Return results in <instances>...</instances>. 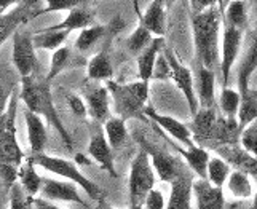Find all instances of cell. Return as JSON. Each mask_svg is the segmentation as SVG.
Here are the masks:
<instances>
[{
	"mask_svg": "<svg viewBox=\"0 0 257 209\" xmlns=\"http://www.w3.org/2000/svg\"><path fill=\"white\" fill-rule=\"evenodd\" d=\"M222 7L214 5L208 10L192 15V31L197 64L214 71L219 66V29L222 24Z\"/></svg>",
	"mask_w": 257,
	"mask_h": 209,
	"instance_id": "obj_1",
	"label": "cell"
},
{
	"mask_svg": "<svg viewBox=\"0 0 257 209\" xmlns=\"http://www.w3.org/2000/svg\"><path fill=\"white\" fill-rule=\"evenodd\" d=\"M20 99L26 106V109L31 110L32 114L45 118L51 126L56 128V131L61 134V139L66 142L67 149L72 150V137L64 128L63 121H61L55 102H53V96L50 90V82L47 78H40L37 75L24 77L21 78V91H20Z\"/></svg>",
	"mask_w": 257,
	"mask_h": 209,
	"instance_id": "obj_2",
	"label": "cell"
},
{
	"mask_svg": "<svg viewBox=\"0 0 257 209\" xmlns=\"http://www.w3.org/2000/svg\"><path fill=\"white\" fill-rule=\"evenodd\" d=\"M105 88L113 102V110L121 120H130L144 114L146 104L149 99V83L146 82H131L118 83L115 80L105 82Z\"/></svg>",
	"mask_w": 257,
	"mask_h": 209,
	"instance_id": "obj_3",
	"label": "cell"
},
{
	"mask_svg": "<svg viewBox=\"0 0 257 209\" xmlns=\"http://www.w3.org/2000/svg\"><path fill=\"white\" fill-rule=\"evenodd\" d=\"M29 158L32 160V163L35 164L37 168H42L48 172L56 174V176L63 177L72 184L82 187L86 195L90 196L94 201H101L102 196H104V191L102 188L94 184L91 179H88L85 174L78 169L77 163L75 161H69L66 158H59V156H51L47 153H39V155H31Z\"/></svg>",
	"mask_w": 257,
	"mask_h": 209,
	"instance_id": "obj_4",
	"label": "cell"
},
{
	"mask_svg": "<svg viewBox=\"0 0 257 209\" xmlns=\"http://www.w3.org/2000/svg\"><path fill=\"white\" fill-rule=\"evenodd\" d=\"M18 99L20 94L13 91L5 114L0 117V163L13 164L20 168L26 160L16 134V114H18Z\"/></svg>",
	"mask_w": 257,
	"mask_h": 209,
	"instance_id": "obj_5",
	"label": "cell"
},
{
	"mask_svg": "<svg viewBox=\"0 0 257 209\" xmlns=\"http://www.w3.org/2000/svg\"><path fill=\"white\" fill-rule=\"evenodd\" d=\"M152 188H155V171L152 168V163H150L149 153L144 149H141L135 160L131 161L130 168V204H143Z\"/></svg>",
	"mask_w": 257,
	"mask_h": 209,
	"instance_id": "obj_6",
	"label": "cell"
},
{
	"mask_svg": "<svg viewBox=\"0 0 257 209\" xmlns=\"http://www.w3.org/2000/svg\"><path fill=\"white\" fill-rule=\"evenodd\" d=\"M13 51H12V58H13V64L16 67L18 74L21 78L24 77H31L37 71V56H35V47L32 42V34L24 32L18 29L13 34Z\"/></svg>",
	"mask_w": 257,
	"mask_h": 209,
	"instance_id": "obj_7",
	"label": "cell"
},
{
	"mask_svg": "<svg viewBox=\"0 0 257 209\" xmlns=\"http://www.w3.org/2000/svg\"><path fill=\"white\" fill-rule=\"evenodd\" d=\"M165 56L168 59L171 67V80L176 83V86L182 91L185 101L189 104L190 114L192 117L198 112V101H197V94H195V80H193V74L189 67H185L179 59L176 58V55L170 48H165Z\"/></svg>",
	"mask_w": 257,
	"mask_h": 209,
	"instance_id": "obj_8",
	"label": "cell"
},
{
	"mask_svg": "<svg viewBox=\"0 0 257 209\" xmlns=\"http://www.w3.org/2000/svg\"><path fill=\"white\" fill-rule=\"evenodd\" d=\"M241 42H243V31L235 29L232 26L224 23L222 47H220V61H219V69H220V74H222L224 86L228 85L232 67L238 58V53H240Z\"/></svg>",
	"mask_w": 257,
	"mask_h": 209,
	"instance_id": "obj_9",
	"label": "cell"
},
{
	"mask_svg": "<svg viewBox=\"0 0 257 209\" xmlns=\"http://www.w3.org/2000/svg\"><path fill=\"white\" fill-rule=\"evenodd\" d=\"M216 153L225 163H228L230 168H235V171H241L252 177L257 182V158L251 153H247L240 144L233 145H219L216 147Z\"/></svg>",
	"mask_w": 257,
	"mask_h": 209,
	"instance_id": "obj_10",
	"label": "cell"
},
{
	"mask_svg": "<svg viewBox=\"0 0 257 209\" xmlns=\"http://www.w3.org/2000/svg\"><path fill=\"white\" fill-rule=\"evenodd\" d=\"M40 198H45L48 201H66V203H77L86 206L85 199L78 193V188L72 182L56 180L50 177H42V188Z\"/></svg>",
	"mask_w": 257,
	"mask_h": 209,
	"instance_id": "obj_11",
	"label": "cell"
},
{
	"mask_svg": "<svg viewBox=\"0 0 257 209\" xmlns=\"http://www.w3.org/2000/svg\"><path fill=\"white\" fill-rule=\"evenodd\" d=\"M143 149L149 153V158H150V163H152L154 171L158 174V177H160L163 182L171 184V182L177 177V174L184 169L181 166V163L177 161L173 155L157 149L155 145L143 142Z\"/></svg>",
	"mask_w": 257,
	"mask_h": 209,
	"instance_id": "obj_12",
	"label": "cell"
},
{
	"mask_svg": "<svg viewBox=\"0 0 257 209\" xmlns=\"http://www.w3.org/2000/svg\"><path fill=\"white\" fill-rule=\"evenodd\" d=\"M217 123V114L216 109H198L197 114L193 115V121L190 125V133L193 142L203 147V145H212V139H214Z\"/></svg>",
	"mask_w": 257,
	"mask_h": 209,
	"instance_id": "obj_13",
	"label": "cell"
},
{
	"mask_svg": "<svg viewBox=\"0 0 257 209\" xmlns=\"http://www.w3.org/2000/svg\"><path fill=\"white\" fill-rule=\"evenodd\" d=\"M144 115L147 118H150L154 121L155 125H158L162 129L170 134L173 139H176L177 142H181L185 147H192L195 145L193 139H192V133L187 125L181 123L179 120H176L170 115H163V114H158L157 110H154L152 107H146L144 109Z\"/></svg>",
	"mask_w": 257,
	"mask_h": 209,
	"instance_id": "obj_14",
	"label": "cell"
},
{
	"mask_svg": "<svg viewBox=\"0 0 257 209\" xmlns=\"http://www.w3.org/2000/svg\"><path fill=\"white\" fill-rule=\"evenodd\" d=\"M88 155H90L110 177H113V179L118 177L117 171H115L112 147L109 145L107 139H105V134H104V131H101V129L91 134L90 144H88Z\"/></svg>",
	"mask_w": 257,
	"mask_h": 209,
	"instance_id": "obj_15",
	"label": "cell"
},
{
	"mask_svg": "<svg viewBox=\"0 0 257 209\" xmlns=\"http://www.w3.org/2000/svg\"><path fill=\"white\" fill-rule=\"evenodd\" d=\"M193 179L189 171H181L171 182V193L165 209H190L193 196Z\"/></svg>",
	"mask_w": 257,
	"mask_h": 209,
	"instance_id": "obj_16",
	"label": "cell"
},
{
	"mask_svg": "<svg viewBox=\"0 0 257 209\" xmlns=\"http://www.w3.org/2000/svg\"><path fill=\"white\" fill-rule=\"evenodd\" d=\"M193 196L197 209H225V196L222 187L212 185L208 179L193 180Z\"/></svg>",
	"mask_w": 257,
	"mask_h": 209,
	"instance_id": "obj_17",
	"label": "cell"
},
{
	"mask_svg": "<svg viewBox=\"0 0 257 209\" xmlns=\"http://www.w3.org/2000/svg\"><path fill=\"white\" fill-rule=\"evenodd\" d=\"M195 80V94H197L198 107L200 109H212L216 104V74L214 71L197 64V74L193 77Z\"/></svg>",
	"mask_w": 257,
	"mask_h": 209,
	"instance_id": "obj_18",
	"label": "cell"
},
{
	"mask_svg": "<svg viewBox=\"0 0 257 209\" xmlns=\"http://www.w3.org/2000/svg\"><path fill=\"white\" fill-rule=\"evenodd\" d=\"M24 120H26V128H28L31 155L45 153V147L48 142V133H47L45 121H43L42 117L32 114V112L28 109H24Z\"/></svg>",
	"mask_w": 257,
	"mask_h": 209,
	"instance_id": "obj_19",
	"label": "cell"
},
{
	"mask_svg": "<svg viewBox=\"0 0 257 209\" xmlns=\"http://www.w3.org/2000/svg\"><path fill=\"white\" fill-rule=\"evenodd\" d=\"M85 101H86V114L90 115L94 121H104L109 118V102L110 94L105 86H94L85 91Z\"/></svg>",
	"mask_w": 257,
	"mask_h": 209,
	"instance_id": "obj_20",
	"label": "cell"
},
{
	"mask_svg": "<svg viewBox=\"0 0 257 209\" xmlns=\"http://www.w3.org/2000/svg\"><path fill=\"white\" fill-rule=\"evenodd\" d=\"M257 69V29L251 34L249 45L238 67V93L246 94L249 91V80Z\"/></svg>",
	"mask_w": 257,
	"mask_h": 209,
	"instance_id": "obj_21",
	"label": "cell"
},
{
	"mask_svg": "<svg viewBox=\"0 0 257 209\" xmlns=\"http://www.w3.org/2000/svg\"><path fill=\"white\" fill-rule=\"evenodd\" d=\"M139 24L146 28L152 36L155 37H165L166 32V7L158 2V0H152L144 15L139 16Z\"/></svg>",
	"mask_w": 257,
	"mask_h": 209,
	"instance_id": "obj_22",
	"label": "cell"
},
{
	"mask_svg": "<svg viewBox=\"0 0 257 209\" xmlns=\"http://www.w3.org/2000/svg\"><path fill=\"white\" fill-rule=\"evenodd\" d=\"M163 48H165V39L155 37L152 42H150V45L138 55V75H139L141 82L149 83L152 80L157 58Z\"/></svg>",
	"mask_w": 257,
	"mask_h": 209,
	"instance_id": "obj_23",
	"label": "cell"
},
{
	"mask_svg": "<svg viewBox=\"0 0 257 209\" xmlns=\"http://www.w3.org/2000/svg\"><path fill=\"white\" fill-rule=\"evenodd\" d=\"M174 150L177 153L182 155V158L187 163V166L197 174L198 179H206V168H208V161H209V153L205 147H200V145H192V147H181L177 144H173Z\"/></svg>",
	"mask_w": 257,
	"mask_h": 209,
	"instance_id": "obj_24",
	"label": "cell"
},
{
	"mask_svg": "<svg viewBox=\"0 0 257 209\" xmlns=\"http://www.w3.org/2000/svg\"><path fill=\"white\" fill-rule=\"evenodd\" d=\"M35 164L29 156H26V160L18 169V184L21 185V188L28 193L29 196H39L40 188H42V176L35 171Z\"/></svg>",
	"mask_w": 257,
	"mask_h": 209,
	"instance_id": "obj_25",
	"label": "cell"
},
{
	"mask_svg": "<svg viewBox=\"0 0 257 209\" xmlns=\"http://www.w3.org/2000/svg\"><path fill=\"white\" fill-rule=\"evenodd\" d=\"M91 26H93V15L90 12H86L85 8L78 7V8H74V10H70L63 21L55 26H50L48 29L72 32V31H78V29L83 31L86 28H91Z\"/></svg>",
	"mask_w": 257,
	"mask_h": 209,
	"instance_id": "obj_26",
	"label": "cell"
},
{
	"mask_svg": "<svg viewBox=\"0 0 257 209\" xmlns=\"http://www.w3.org/2000/svg\"><path fill=\"white\" fill-rule=\"evenodd\" d=\"M67 31H51V29H42L39 32L32 34V42L35 50H50L56 51L58 48L64 47V42L69 37Z\"/></svg>",
	"mask_w": 257,
	"mask_h": 209,
	"instance_id": "obj_27",
	"label": "cell"
},
{
	"mask_svg": "<svg viewBox=\"0 0 257 209\" xmlns=\"http://www.w3.org/2000/svg\"><path fill=\"white\" fill-rule=\"evenodd\" d=\"M227 188L236 199H247L254 196V187L251 177L241 171H232L227 179Z\"/></svg>",
	"mask_w": 257,
	"mask_h": 209,
	"instance_id": "obj_28",
	"label": "cell"
},
{
	"mask_svg": "<svg viewBox=\"0 0 257 209\" xmlns=\"http://www.w3.org/2000/svg\"><path fill=\"white\" fill-rule=\"evenodd\" d=\"M104 134L107 139L109 145L113 149H118L123 145V142L128 137V129H126V121L121 120L120 117H109L104 123Z\"/></svg>",
	"mask_w": 257,
	"mask_h": 209,
	"instance_id": "obj_29",
	"label": "cell"
},
{
	"mask_svg": "<svg viewBox=\"0 0 257 209\" xmlns=\"http://www.w3.org/2000/svg\"><path fill=\"white\" fill-rule=\"evenodd\" d=\"M113 75L112 61L105 53H99L88 63V78L96 82H107Z\"/></svg>",
	"mask_w": 257,
	"mask_h": 209,
	"instance_id": "obj_30",
	"label": "cell"
},
{
	"mask_svg": "<svg viewBox=\"0 0 257 209\" xmlns=\"http://www.w3.org/2000/svg\"><path fill=\"white\" fill-rule=\"evenodd\" d=\"M222 20L225 24L235 29L244 31L247 26V10L244 0H230L225 12H222Z\"/></svg>",
	"mask_w": 257,
	"mask_h": 209,
	"instance_id": "obj_31",
	"label": "cell"
},
{
	"mask_svg": "<svg viewBox=\"0 0 257 209\" xmlns=\"http://www.w3.org/2000/svg\"><path fill=\"white\" fill-rule=\"evenodd\" d=\"M240 107H238L236 121L240 129L246 128L254 120H257V93L247 91L246 94H240Z\"/></svg>",
	"mask_w": 257,
	"mask_h": 209,
	"instance_id": "obj_32",
	"label": "cell"
},
{
	"mask_svg": "<svg viewBox=\"0 0 257 209\" xmlns=\"http://www.w3.org/2000/svg\"><path fill=\"white\" fill-rule=\"evenodd\" d=\"M232 172V168L228 166L220 156H211L206 168V179L216 187H224L225 182Z\"/></svg>",
	"mask_w": 257,
	"mask_h": 209,
	"instance_id": "obj_33",
	"label": "cell"
},
{
	"mask_svg": "<svg viewBox=\"0 0 257 209\" xmlns=\"http://www.w3.org/2000/svg\"><path fill=\"white\" fill-rule=\"evenodd\" d=\"M240 101H241L240 93L236 90L228 88V86H224L222 91H220V96H219V106H220V110H222L225 118H236Z\"/></svg>",
	"mask_w": 257,
	"mask_h": 209,
	"instance_id": "obj_34",
	"label": "cell"
},
{
	"mask_svg": "<svg viewBox=\"0 0 257 209\" xmlns=\"http://www.w3.org/2000/svg\"><path fill=\"white\" fill-rule=\"evenodd\" d=\"M105 34L104 26H91V28H86L80 32V36L75 40V48L78 51H88L97 40H101Z\"/></svg>",
	"mask_w": 257,
	"mask_h": 209,
	"instance_id": "obj_35",
	"label": "cell"
},
{
	"mask_svg": "<svg viewBox=\"0 0 257 209\" xmlns=\"http://www.w3.org/2000/svg\"><path fill=\"white\" fill-rule=\"evenodd\" d=\"M152 40H154L152 34L139 24L138 28L135 29V32H133L131 36L128 37L126 47H128V50L131 51L133 55H139L141 51H144L150 45V42H152Z\"/></svg>",
	"mask_w": 257,
	"mask_h": 209,
	"instance_id": "obj_36",
	"label": "cell"
},
{
	"mask_svg": "<svg viewBox=\"0 0 257 209\" xmlns=\"http://www.w3.org/2000/svg\"><path fill=\"white\" fill-rule=\"evenodd\" d=\"M69 61H70V50L67 47L58 48L51 56V64L48 69V74L45 77L47 80L51 82L56 75H59L63 71H66L67 66H69Z\"/></svg>",
	"mask_w": 257,
	"mask_h": 209,
	"instance_id": "obj_37",
	"label": "cell"
},
{
	"mask_svg": "<svg viewBox=\"0 0 257 209\" xmlns=\"http://www.w3.org/2000/svg\"><path fill=\"white\" fill-rule=\"evenodd\" d=\"M8 203H10V209H35L34 196L26 193L18 182L8 191Z\"/></svg>",
	"mask_w": 257,
	"mask_h": 209,
	"instance_id": "obj_38",
	"label": "cell"
},
{
	"mask_svg": "<svg viewBox=\"0 0 257 209\" xmlns=\"http://www.w3.org/2000/svg\"><path fill=\"white\" fill-rule=\"evenodd\" d=\"M240 145L247 153H251L254 158H257V120H254L252 123L241 129Z\"/></svg>",
	"mask_w": 257,
	"mask_h": 209,
	"instance_id": "obj_39",
	"label": "cell"
},
{
	"mask_svg": "<svg viewBox=\"0 0 257 209\" xmlns=\"http://www.w3.org/2000/svg\"><path fill=\"white\" fill-rule=\"evenodd\" d=\"M47 7L39 10V15L43 13H53V12H70L74 8H78L83 0H45Z\"/></svg>",
	"mask_w": 257,
	"mask_h": 209,
	"instance_id": "obj_40",
	"label": "cell"
},
{
	"mask_svg": "<svg viewBox=\"0 0 257 209\" xmlns=\"http://www.w3.org/2000/svg\"><path fill=\"white\" fill-rule=\"evenodd\" d=\"M152 78L154 80H171V67H170V63H168L165 53L158 55Z\"/></svg>",
	"mask_w": 257,
	"mask_h": 209,
	"instance_id": "obj_41",
	"label": "cell"
},
{
	"mask_svg": "<svg viewBox=\"0 0 257 209\" xmlns=\"http://www.w3.org/2000/svg\"><path fill=\"white\" fill-rule=\"evenodd\" d=\"M143 206H144V209H165L166 203H165L163 193L160 190L152 188L149 191V195L146 196Z\"/></svg>",
	"mask_w": 257,
	"mask_h": 209,
	"instance_id": "obj_42",
	"label": "cell"
},
{
	"mask_svg": "<svg viewBox=\"0 0 257 209\" xmlns=\"http://www.w3.org/2000/svg\"><path fill=\"white\" fill-rule=\"evenodd\" d=\"M67 104L70 110H72V114L77 115V117H85L86 115V104L85 101L80 98V96L77 94H69L67 96Z\"/></svg>",
	"mask_w": 257,
	"mask_h": 209,
	"instance_id": "obj_43",
	"label": "cell"
},
{
	"mask_svg": "<svg viewBox=\"0 0 257 209\" xmlns=\"http://www.w3.org/2000/svg\"><path fill=\"white\" fill-rule=\"evenodd\" d=\"M192 5V15H197L208 10V8L219 5V0H190Z\"/></svg>",
	"mask_w": 257,
	"mask_h": 209,
	"instance_id": "obj_44",
	"label": "cell"
},
{
	"mask_svg": "<svg viewBox=\"0 0 257 209\" xmlns=\"http://www.w3.org/2000/svg\"><path fill=\"white\" fill-rule=\"evenodd\" d=\"M12 94H13V91L8 90L7 86L2 83V80H0V117L5 114V110L8 107V102H10Z\"/></svg>",
	"mask_w": 257,
	"mask_h": 209,
	"instance_id": "obj_45",
	"label": "cell"
},
{
	"mask_svg": "<svg viewBox=\"0 0 257 209\" xmlns=\"http://www.w3.org/2000/svg\"><path fill=\"white\" fill-rule=\"evenodd\" d=\"M34 206H35V209H61L59 206H56L53 201H48V199L40 198V196L34 198Z\"/></svg>",
	"mask_w": 257,
	"mask_h": 209,
	"instance_id": "obj_46",
	"label": "cell"
},
{
	"mask_svg": "<svg viewBox=\"0 0 257 209\" xmlns=\"http://www.w3.org/2000/svg\"><path fill=\"white\" fill-rule=\"evenodd\" d=\"M18 2H20V0H0V16L5 15L8 12V8Z\"/></svg>",
	"mask_w": 257,
	"mask_h": 209,
	"instance_id": "obj_47",
	"label": "cell"
},
{
	"mask_svg": "<svg viewBox=\"0 0 257 209\" xmlns=\"http://www.w3.org/2000/svg\"><path fill=\"white\" fill-rule=\"evenodd\" d=\"M252 10H254V21H255V29H257V0H252Z\"/></svg>",
	"mask_w": 257,
	"mask_h": 209,
	"instance_id": "obj_48",
	"label": "cell"
},
{
	"mask_svg": "<svg viewBox=\"0 0 257 209\" xmlns=\"http://www.w3.org/2000/svg\"><path fill=\"white\" fill-rule=\"evenodd\" d=\"M158 2H162L165 7H170V5L173 4V0H158Z\"/></svg>",
	"mask_w": 257,
	"mask_h": 209,
	"instance_id": "obj_49",
	"label": "cell"
},
{
	"mask_svg": "<svg viewBox=\"0 0 257 209\" xmlns=\"http://www.w3.org/2000/svg\"><path fill=\"white\" fill-rule=\"evenodd\" d=\"M130 209H144L143 204H130Z\"/></svg>",
	"mask_w": 257,
	"mask_h": 209,
	"instance_id": "obj_50",
	"label": "cell"
},
{
	"mask_svg": "<svg viewBox=\"0 0 257 209\" xmlns=\"http://www.w3.org/2000/svg\"><path fill=\"white\" fill-rule=\"evenodd\" d=\"M251 209H257V199H252V207Z\"/></svg>",
	"mask_w": 257,
	"mask_h": 209,
	"instance_id": "obj_51",
	"label": "cell"
},
{
	"mask_svg": "<svg viewBox=\"0 0 257 209\" xmlns=\"http://www.w3.org/2000/svg\"><path fill=\"white\" fill-rule=\"evenodd\" d=\"M254 199H257V190H255V193H254Z\"/></svg>",
	"mask_w": 257,
	"mask_h": 209,
	"instance_id": "obj_52",
	"label": "cell"
},
{
	"mask_svg": "<svg viewBox=\"0 0 257 209\" xmlns=\"http://www.w3.org/2000/svg\"><path fill=\"white\" fill-rule=\"evenodd\" d=\"M107 209H113V207H107Z\"/></svg>",
	"mask_w": 257,
	"mask_h": 209,
	"instance_id": "obj_53",
	"label": "cell"
},
{
	"mask_svg": "<svg viewBox=\"0 0 257 209\" xmlns=\"http://www.w3.org/2000/svg\"><path fill=\"white\" fill-rule=\"evenodd\" d=\"M228 2H230V0H228Z\"/></svg>",
	"mask_w": 257,
	"mask_h": 209,
	"instance_id": "obj_54",
	"label": "cell"
}]
</instances>
